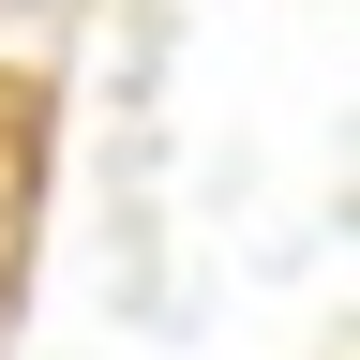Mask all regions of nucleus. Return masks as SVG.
Returning a JSON list of instances; mask_svg holds the SVG:
<instances>
[{
	"instance_id": "1",
	"label": "nucleus",
	"mask_w": 360,
	"mask_h": 360,
	"mask_svg": "<svg viewBox=\"0 0 360 360\" xmlns=\"http://www.w3.org/2000/svg\"><path fill=\"white\" fill-rule=\"evenodd\" d=\"M45 150H60V90L30 60H0V330H15V285L45 240Z\"/></svg>"
}]
</instances>
